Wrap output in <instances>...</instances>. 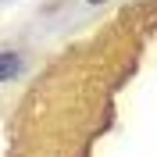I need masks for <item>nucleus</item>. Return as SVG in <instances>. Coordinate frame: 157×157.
I'll return each instance as SVG.
<instances>
[{"instance_id": "nucleus-1", "label": "nucleus", "mask_w": 157, "mask_h": 157, "mask_svg": "<svg viewBox=\"0 0 157 157\" xmlns=\"http://www.w3.org/2000/svg\"><path fill=\"white\" fill-rule=\"evenodd\" d=\"M18 71H21V57L11 54V50H4V54H0V82H4V78H14Z\"/></svg>"}, {"instance_id": "nucleus-2", "label": "nucleus", "mask_w": 157, "mask_h": 157, "mask_svg": "<svg viewBox=\"0 0 157 157\" xmlns=\"http://www.w3.org/2000/svg\"><path fill=\"white\" fill-rule=\"evenodd\" d=\"M89 4H104V0H89Z\"/></svg>"}]
</instances>
